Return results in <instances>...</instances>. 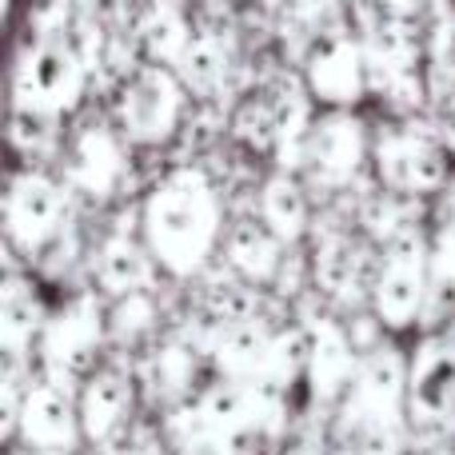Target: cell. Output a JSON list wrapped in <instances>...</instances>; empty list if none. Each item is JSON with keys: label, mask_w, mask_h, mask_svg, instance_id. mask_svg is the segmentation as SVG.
I'll return each mask as SVG.
<instances>
[{"label": "cell", "mask_w": 455, "mask_h": 455, "mask_svg": "<svg viewBox=\"0 0 455 455\" xmlns=\"http://www.w3.org/2000/svg\"><path fill=\"white\" fill-rule=\"evenodd\" d=\"M140 235L168 275H196L224 240L220 192L200 168H176L144 200Z\"/></svg>", "instance_id": "1"}, {"label": "cell", "mask_w": 455, "mask_h": 455, "mask_svg": "<svg viewBox=\"0 0 455 455\" xmlns=\"http://www.w3.org/2000/svg\"><path fill=\"white\" fill-rule=\"evenodd\" d=\"M435 280V251L416 232V224L395 232L384 243L376 283H371V312L384 328H408L424 315Z\"/></svg>", "instance_id": "2"}, {"label": "cell", "mask_w": 455, "mask_h": 455, "mask_svg": "<svg viewBox=\"0 0 455 455\" xmlns=\"http://www.w3.org/2000/svg\"><path fill=\"white\" fill-rule=\"evenodd\" d=\"M84 84H88L84 56L68 40L44 36L16 68L12 96H16V108L56 120L84 96Z\"/></svg>", "instance_id": "3"}, {"label": "cell", "mask_w": 455, "mask_h": 455, "mask_svg": "<svg viewBox=\"0 0 455 455\" xmlns=\"http://www.w3.org/2000/svg\"><path fill=\"white\" fill-rule=\"evenodd\" d=\"M104 339V312L96 296H72L60 312L48 315L44 331H40V360H44V376L72 384L76 376H92L96 347Z\"/></svg>", "instance_id": "4"}, {"label": "cell", "mask_w": 455, "mask_h": 455, "mask_svg": "<svg viewBox=\"0 0 455 455\" xmlns=\"http://www.w3.org/2000/svg\"><path fill=\"white\" fill-rule=\"evenodd\" d=\"M376 172L387 192L400 196H427L448 180V156H443V136L419 132V128H384L376 136Z\"/></svg>", "instance_id": "5"}, {"label": "cell", "mask_w": 455, "mask_h": 455, "mask_svg": "<svg viewBox=\"0 0 455 455\" xmlns=\"http://www.w3.org/2000/svg\"><path fill=\"white\" fill-rule=\"evenodd\" d=\"M184 116V80L168 64L140 68L120 92V132L128 144H164Z\"/></svg>", "instance_id": "6"}, {"label": "cell", "mask_w": 455, "mask_h": 455, "mask_svg": "<svg viewBox=\"0 0 455 455\" xmlns=\"http://www.w3.org/2000/svg\"><path fill=\"white\" fill-rule=\"evenodd\" d=\"M64 220V188L40 168H20L8 180L4 196V228L8 240L24 251H40L60 235Z\"/></svg>", "instance_id": "7"}, {"label": "cell", "mask_w": 455, "mask_h": 455, "mask_svg": "<svg viewBox=\"0 0 455 455\" xmlns=\"http://www.w3.org/2000/svg\"><path fill=\"white\" fill-rule=\"evenodd\" d=\"M307 88L312 96H320L331 108H352L371 84L368 52L363 40H355L352 32H320L307 48Z\"/></svg>", "instance_id": "8"}, {"label": "cell", "mask_w": 455, "mask_h": 455, "mask_svg": "<svg viewBox=\"0 0 455 455\" xmlns=\"http://www.w3.org/2000/svg\"><path fill=\"white\" fill-rule=\"evenodd\" d=\"M363 156H368L363 128H360V120L347 116L344 108L315 120L304 136V148H299V164H304L307 176H312L315 184H323V188H344V184H352Z\"/></svg>", "instance_id": "9"}, {"label": "cell", "mask_w": 455, "mask_h": 455, "mask_svg": "<svg viewBox=\"0 0 455 455\" xmlns=\"http://www.w3.org/2000/svg\"><path fill=\"white\" fill-rule=\"evenodd\" d=\"M16 427L32 451H72L84 435L76 400L52 376L28 379L20 395V411H16Z\"/></svg>", "instance_id": "10"}, {"label": "cell", "mask_w": 455, "mask_h": 455, "mask_svg": "<svg viewBox=\"0 0 455 455\" xmlns=\"http://www.w3.org/2000/svg\"><path fill=\"white\" fill-rule=\"evenodd\" d=\"M408 411L411 424H440L443 432L455 416V347L448 336H432L419 344L408 363Z\"/></svg>", "instance_id": "11"}, {"label": "cell", "mask_w": 455, "mask_h": 455, "mask_svg": "<svg viewBox=\"0 0 455 455\" xmlns=\"http://www.w3.org/2000/svg\"><path fill=\"white\" fill-rule=\"evenodd\" d=\"M128 172V136L116 128H84L76 140L68 144L64 156V176L72 188L88 192V196H112L116 184Z\"/></svg>", "instance_id": "12"}, {"label": "cell", "mask_w": 455, "mask_h": 455, "mask_svg": "<svg viewBox=\"0 0 455 455\" xmlns=\"http://www.w3.org/2000/svg\"><path fill=\"white\" fill-rule=\"evenodd\" d=\"M307 379H312L315 400H344L347 387H352L360 360H355V347L347 339L344 328H336L331 320H315L312 339H307Z\"/></svg>", "instance_id": "13"}, {"label": "cell", "mask_w": 455, "mask_h": 455, "mask_svg": "<svg viewBox=\"0 0 455 455\" xmlns=\"http://www.w3.org/2000/svg\"><path fill=\"white\" fill-rule=\"evenodd\" d=\"M80 427H84L88 440H108L112 432H120L124 424L128 408H132V379L124 371H112V368H100L84 379L80 387Z\"/></svg>", "instance_id": "14"}, {"label": "cell", "mask_w": 455, "mask_h": 455, "mask_svg": "<svg viewBox=\"0 0 455 455\" xmlns=\"http://www.w3.org/2000/svg\"><path fill=\"white\" fill-rule=\"evenodd\" d=\"M283 248H288V243H283L264 220H240L235 228H228V235H224L228 267L251 283H267L280 275Z\"/></svg>", "instance_id": "15"}, {"label": "cell", "mask_w": 455, "mask_h": 455, "mask_svg": "<svg viewBox=\"0 0 455 455\" xmlns=\"http://www.w3.org/2000/svg\"><path fill=\"white\" fill-rule=\"evenodd\" d=\"M156 256L144 240H128V235H112L108 243L96 256V280H100L104 291L112 296H132V291H144L156 272Z\"/></svg>", "instance_id": "16"}, {"label": "cell", "mask_w": 455, "mask_h": 455, "mask_svg": "<svg viewBox=\"0 0 455 455\" xmlns=\"http://www.w3.org/2000/svg\"><path fill=\"white\" fill-rule=\"evenodd\" d=\"M259 220L283 243H296L307 228V196L291 176H272L259 192Z\"/></svg>", "instance_id": "17"}, {"label": "cell", "mask_w": 455, "mask_h": 455, "mask_svg": "<svg viewBox=\"0 0 455 455\" xmlns=\"http://www.w3.org/2000/svg\"><path fill=\"white\" fill-rule=\"evenodd\" d=\"M48 315L40 312V299L32 296V283L24 280H8L4 283V347L8 355H20L24 347H32V339H40Z\"/></svg>", "instance_id": "18"}, {"label": "cell", "mask_w": 455, "mask_h": 455, "mask_svg": "<svg viewBox=\"0 0 455 455\" xmlns=\"http://www.w3.org/2000/svg\"><path fill=\"white\" fill-rule=\"evenodd\" d=\"M355 275H360V259H355L352 240H344V235L323 240V248L315 251V283L331 296H344L355 283Z\"/></svg>", "instance_id": "19"}, {"label": "cell", "mask_w": 455, "mask_h": 455, "mask_svg": "<svg viewBox=\"0 0 455 455\" xmlns=\"http://www.w3.org/2000/svg\"><path fill=\"white\" fill-rule=\"evenodd\" d=\"M176 68H180V80L188 88H196V92H212V88L224 80V56H220V48H216V40L192 36L188 52L180 56Z\"/></svg>", "instance_id": "20"}, {"label": "cell", "mask_w": 455, "mask_h": 455, "mask_svg": "<svg viewBox=\"0 0 455 455\" xmlns=\"http://www.w3.org/2000/svg\"><path fill=\"white\" fill-rule=\"evenodd\" d=\"M440 68H448L455 76V16L443 24V48H440Z\"/></svg>", "instance_id": "21"}, {"label": "cell", "mask_w": 455, "mask_h": 455, "mask_svg": "<svg viewBox=\"0 0 455 455\" xmlns=\"http://www.w3.org/2000/svg\"><path fill=\"white\" fill-rule=\"evenodd\" d=\"M376 4H379V8H387V12H400V16H403L408 8H416L419 0H376Z\"/></svg>", "instance_id": "22"}, {"label": "cell", "mask_w": 455, "mask_h": 455, "mask_svg": "<svg viewBox=\"0 0 455 455\" xmlns=\"http://www.w3.org/2000/svg\"><path fill=\"white\" fill-rule=\"evenodd\" d=\"M403 455H455V451H448L443 443H424V448H408Z\"/></svg>", "instance_id": "23"}, {"label": "cell", "mask_w": 455, "mask_h": 455, "mask_svg": "<svg viewBox=\"0 0 455 455\" xmlns=\"http://www.w3.org/2000/svg\"><path fill=\"white\" fill-rule=\"evenodd\" d=\"M235 455H259V448H256V443H251V435H243V440H240V448H235Z\"/></svg>", "instance_id": "24"}, {"label": "cell", "mask_w": 455, "mask_h": 455, "mask_svg": "<svg viewBox=\"0 0 455 455\" xmlns=\"http://www.w3.org/2000/svg\"><path fill=\"white\" fill-rule=\"evenodd\" d=\"M128 455H156V451H152V448H132Z\"/></svg>", "instance_id": "25"}, {"label": "cell", "mask_w": 455, "mask_h": 455, "mask_svg": "<svg viewBox=\"0 0 455 455\" xmlns=\"http://www.w3.org/2000/svg\"><path fill=\"white\" fill-rule=\"evenodd\" d=\"M443 336H448V339H451V347H455V328H451V331H443Z\"/></svg>", "instance_id": "26"}, {"label": "cell", "mask_w": 455, "mask_h": 455, "mask_svg": "<svg viewBox=\"0 0 455 455\" xmlns=\"http://www.w3.org/2000/svg\"><path fill=\"white\" fill-rule=\"evenodd\" d=\"M451 228H455V200H451Z\"/></svg>", "instance_id": "27"}]
</instances>
